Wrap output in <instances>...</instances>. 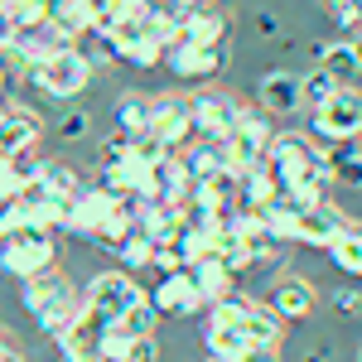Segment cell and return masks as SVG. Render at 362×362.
Instances as JSON below:
<instances>
[{
	"label": "cell",
	"mask_w": 362,
	"mask_h": 362,
	"mask_svg": "<svg viewBox=\"0 0 362 362\" xmlns=\"http://www.w3.org/2000/svg\"><path fill=\"white\" fill-rule=\"evenodd\" d=\"M169 10H179V15H194V10H208L213 0H165Z\"/></svg>",
	"instance_id": "cell-49"
},
{
	"label": "cell",
	"mask_w": 362,
	"mask_h": 362,
	"mask_svg": "<svg viewBox=\"0 0 362 362\" xmlns=\"http://www.w3.org/2000/svg\"><path fill=\"white\" fill-rule=\"evenodd\" d=\"M314 280L305 276H280L276 285H271V309H276L280 319L290 324V319H309V309H314Z\"/></svg>",
	"instance_id": "cell-18"
},
{
	"label": "cell",
	"mask_w": 362,
	"mask_h": 362,
	"mask_svg": "<svg viewBox=\"0 0 362 362\" xmlns=\"http://www.w3.org/2000/svg\"><path fill=\"white\" fill-rule=\"evenodd\" d=\"M242 362H280V348H261V343H256V348H247Z\"/></svg>",
	"instance_id": "cell-48"
},
{
	"label": "cell",
	"mask_w": 362,
	"mask_h": 362,
	"mask_svg": "<svg viewBox=\"0 0 362 362\" xmlns=\"http://www.w3.org/2000/svg\"><path fill=\"white\" fill-rule=\"evenodd\" d=\"M112 126H116L121 140L145 136V131H150V97H145V92H126V97L116 102V112H112Z\"/></svg>",
	"instance_id": "cell-24"
},
{
	"label": "cell",
	"mask_w": 362,
	"mask_h": 362,
	"mask_svg": "<svg viewBox=\"0 0 362 362\" xmlns=\"http://www.w3.org/2000/svg\"><path fill=\"white\" fill-rule=\"evenodd\" d=\"M242 329H247L251 343H261V348H280V338H285V319H280L271 305H261V300H256Z\"/></svg>",
	"instance_id": "cell-31"
},
{
	"label": "cell",
	"mask_w": 362,
	"mask_h": 362,
	"mask_svg": "<svg viewBox=\"0 0 362 362\" xmlns=\"http://www.w3.org/2000/svg\"><path fill=\"white\" fill-rule=\"evenodd\" d=\"M116 213H121V194H112V189L97 179V184H87L83 194L68 203V232H78V237H97Z\"/></svg>",
	"instance_id": "cell-8"
},
{
	"label": "cell",
	"mask_w": 362,
	"mask_h": 362,
	"mask_svg": "<svg viewBox=\"0 0 362 362\" xmlns=\"http://www.w3.org/2000/svg\"><path fill=\"white\" fill-rule=\"evenodd\" d=\"M256 107H261L266 116H295V112H305L300 73H285V68L266 73V78L256 83Z\"/></svg>",
	"instance_id": "cell-12"
},
{
	"label": "cell",
	"mask_w": 362,
	"mask_h": 362,
	"mask_svg": "<svg viewBox=\"0 0 362 362\" xmlns=\"http://www.w3.org/2000/svg\"><path fill=\"white\" fill-rule=\"evenodd\" d=\"M276 198H280V184L266 165L237 174V203H242V208H266V203H276Z\"/></svg>",
	"instance_id": "cell-23"
},
{
	"label": "cell",
	"mask_w": 362,
	"mask_h": 362,
	"mask_svg": "<svg viewBox=\"0 0 362 362\" xmlns=\"http://www.w3.org/2000/svg\"><path fill=\"white\" fill-rule=\"evenodd\" d=\"M319 5H324V10H334V5H338V0H319Z\"/></svg>",
	"instance_id": "cell-52"
},
{
	"label": "cell",
	"mask_w": 362,
	"mask_h": 362,
	"mask_svg": "<svg viewBox=\"0 0 362 362\" xmlns=\"http://www.w3.org/2000/svg\"><path fill=\"white\" fill-rule=\"evenodd\" d=\"M208 362H218V358H208Z\"/></svg>",
	"instance_id": "cell-56"
},
{
	"label": "cell",
	"mask_w": 362,
	"mask_h": 362,
	"mask_svg": "<svg viewBox=\"0 0 362 362\" xmlns=\"http://www.w3.org/2000/svg\"><path fill=\"white\" fill-rule=\"evenodd\" d=\"M338 87H343V83H334V78H329L324 68H309V73H300V97H305V107H309V112L329 107Z\"/></svg>",
	"instance_id": "cell-34"
},
{
	"label": "cell",
	"mask_w": 362,
	"mask_h": 362,
	"mask_svg": "<svg viewBox=\"0 0 362 362\" xmlns=\"http://www.w3.org/2000/svg\"><path fill=\"white\" fill-rule=\"evenodd\" d=\"M58 266V247H54V232H29L20 227L15 237L0 242V271L10 280H34L44 271Z\"/></svg>",
	"instance_id": "cell-3"
},
{
	"label": "cell",
	"mask_w": 362,
	"mask_h": 362,
	"mask_svg": "<svg viewBox=\"0 0 362 362\" xmlns=\"http://www.w3.org/2000/svg\"><path fill=\"white\" fill-rule=\"evenodd\" d=\"M358 362H362V353H358Z\"/></svg>",
	"instance_id": "cell-57"
},
{
	"label": "cell",
	"mask_w": 362,
	"mask_h": 362,
	"mask_svg": "<svg viewBox=\"0 0 362 362\" xmlns=\"http://www.w3.org/2000/svg\"><path fill=\"white\" fill-rule=\"evenodd\" d=\"M329 165V179L343 184V189H362V150H353V140H338L334 150L324 155Z\"/></svg>",
	"instance_id": "cell-29"
},
{
	"label": "cell",
	"mask_w": 362,
	"mask_h": 362,
	"mask_svg": "<svg viewBox=\"0 0 362 362\" xmlns=\"http://www.w3.org/2000/svg\"><path fill=\"white\" fill-rule=\"evenodd\" d=\"M165 68L179 83H213L223 73V54L218 49H194V44H174L165 54Z\"/></svg>",
	"instance_id": "cell-15"
},
{
	"label": "cell",
	"mask_w": 362,
	"mask_h": 362,
	"mask_svg": "<svg viewBox=\"0 0 362 362\" xmlns=\"http://www.w3.org/2000/svg\"><path fill=\"white\" fill-rule=\"evenodd\" d=\"M261 223H266V232L276 237L280 247H300V208H290L285 198L261 208Z\"/></svg>",
	"instance_id": "cell-30"
},
{
	"label": "cell",
	"mask_w": 362,
	"mask_h": 362,
	"mask_svg": "<svg viewBox=\"0 0 362 362\" xmlns=\"http://www.w3.org/2000/svg\"><path fill=\"white\" fill-rule=\"evenodd\" d=\"M329 20L343 29V39H358L362 34V0H338L334 10H329Z\"/></svg>",
	"instance_id": "cell-39"
},
{
	"label": "cell",
	"mask_w": 362,
	"mask_h": 362,
	"mask_svg": "<svg viewBox=\"0 0 362 362\" xmlns=\"http://www.w3.org/2000/svg\"><path fill=\"white\" fill-rule=\"evenodd\" d=\"M271 136H276V131H271V116L261 112V107H242L237 126H232V136L223 140V145H227V165H232V174L266 165Z\"/></svg>",
	"instance_id": "cell-4"
},
{
	"label": "cell",
	"mask_w": 362,
	"mask_h": 362,
	"mask_svg": "<svg viewBox=\"0 0 362 362\" xmlns=\"http://www.w3.org/2000/svg\"><path fill=\"white\" fill-rule=\"evenodd\" d=\"M309 131L319 140H358L362 136V92L358 87H338L334 102L329 107H319V112H309Z\"/></svg>",
	"instance_id": "cell-5"
},
{
	"label": "cell",
	"mask_w": 362,
	"mask_h": 362,
	"mask_svg": "<svg viewBox=\"0 0 362 362\" xmlns=\"http://www.w3.org/2000/svg\"><path fill=\"white\" fill-rule=\"evenodd\" d=\"M73 300V280L63 276V271H44V276H34V280H20V305L34 314V319H44L49 309L58 305H68Z\"/></svg>",
	"instance_id": "cell-13"
},
{
	"label": "cell",
	"mask_w": 362,
	"mask_h": 362,
	"mask_svg": "<svg viewBox=\"0 0 362 362\" xmlns=\"http://www.w3.org/2000/svg\"><path fill=\"white\" fill-rule=\"evenodd\" d=\"M189 102H194V140H227L232 136V126H237V116H242V102H232L218 87L198 92Z\"/></svg>",
	"instance_id": "cell-9"
},
{
	"label": "cell",
	"mask_w": 362,
	"mask_h": 362,
	"mask_svg": "<svg viewBox=\"0 0 362 362\" xmlns=\"http://www.w3.org/2000/svg\"><path fill=\"white\" fill-rule=\"evenodd\" d=\"M49 20L68 29L73 39H83V34H92V0H49Z\"/></svg>",
	"instance_id": "cell-33"
},
{
	"label": "cell",
	"mask_w": 362,
	"mask_h": 362,
	"mask_svg": "<svg viewBox=\"0 0 362 362\" xmlns=\"http://www.w3.org/2000/svg\"><path fill=\"white\" fill-rule=\"evenodd\" d=\"M150 266H155L160 276H174V271H189V266H184V256H179V247H174V242H165V247H155V261H150Z\"/></svg>",
	"instance_id": "cell-44"
},
{
	"label": "cell",
	"mask_w": 362,
	"mask_h": 362,
	"mask_svg": "<svg viewBox=\"0 0 362 362\" xmlns=\"http://www.w3.org/2000/svg\"><path fill=\"white\" fill-rule=\"evenodd\" d=\"M256 34H261V39H276V34H280V15L261 10V15H256Z\"/></svg>",
	"instance_id": "cell-47"
},
{
	"label": "cell",
	"mask_w": 362,
	"mask_h": 362,
	"mask_svg": "<svg viewBox=\"0 0 362 362\" xmlns=\"http://www.w3.org/2000/svg\"><path fill=\"white\" fill-rule=\"evenodd\" d=\"M334 309H338V314H358V309H362V290H358V285H338V290H334Z\"/></svg>",
	"instance_id": "cell-46"
},
{
	"label": "cell",
	"mask_w": 362,
	"mask_h": 362,
	"mask_svg": "<svg viewBox=\"0 0 362 362\" xmlns=\"http://www.w3.org/2000/svg\"><path fill=\"white\" fill-rule=\"evenodd\" d=\"M179 160H184V169L198 179H208V174H218V169H232L227 165V145L223 140H194V145H184L179 150Z\"/></svg>",
	"instance_id": "cell-27"
},
{
	"label": "cell",
	"mask_w": 362,
	"mask_h": 362,
	"mask_svg": "<svg viewBox=\"0 0 362 362\" xmlns=\"http://www.w3.org/2000/svg\"><path fill=\"white\" fill-rule=\"evenodd\" d=\"M126 160H131V140H121V136L102 140V150H97V174H116Z\"/></svg>",
	"instance_id": "cell-38"
},
{
	"label": "cell",
	"mask_w": 362,
	"mask_h": 362,
	"mask_svg": "<svg viewBox=\"0 0 362 362\" xmlns=\"http://www.w3.org/2000/svg\"><path fill=\"white\" fill-rule=\"evenodd\" d=\"M25 83L54 102H73L78 92H87L92 83V58L83 49H63V54H44L25 68Z\"/></svg>",
	"instance_id": "cell-2"
},
{
	"label": "cell",
	"mask_w": 362,
	"mask_h": 362,
	"mask_svg": "<svg viewBox=\"0 0 362 362\" xmlns=\"http://www.w3.org/2000/svg\"><path fill=\"white\" fill-rule=\"evenodd\" d=\"M131 155H136L140 165H160V160H165L169 150H165V145H160L155 136H150V131H145V136H136V140H131Z\"/></svg>",
	"instance_id": "cell-43"
},
{
	"label": "cell",
	"mask_w": 362,
	"mask_h": 362,
	"mask_svg": "<svg viewBox=\"0 0 362 362\" xmlns=\"http://www.w3.org/2000/svg\"><path fill=\"white\" fill-rule=\"evenodd\" d=\"M189 276H194L198 295H203V305H218L223 295H232V290H237V271L227 266L218 251H208L203 261H194V266H189Z\"/></svg>",
	"instance_id": "cell-17"
},
{
	"label": "cell",
	"mask_w": 362,
	"mask_h": 362,
	"mask_svg": "<svg viewBox=\"0 0 362 362\" xmlns=\"http://www.w3.org/2000/svg\"><path fill=\"white\" fill-rule=\"evenodd\" d=\"M145 29H150V39H155L165 54L174 49V44H184V15H179V10H169V5H150Z\"/></svg>",
	"instance_id": "cell-32"
},
{
	"label": "cell",
	"mask_w": 362,
	"mask_h": 362,
	"mask_svg": "<svg viewBox=\"0 0 362 362\" xmlns=\"http://www.w3.org/2000/svg\"><path fill=\"white\" fill-rule=\"evenodd\" d=\"M329 261H334L348 280H362V223H358V218H348L343 237L329 242Z\"/></svg>",
	"instance_id": "cell-26"
},
{
	"label": "cell",
	"mask_w": 362,
	"mask_h": 362,
	"mask_svg": "<svg viewBox=\"0 0 362 362\" xmlns=\"http://www.w3.org/2000/svg\"><path fill=\"white\" fill-rule=\"evenodd\" d=\"M343 227H348V218L338 213L334 203H319V208L300 213V247L329 251V242H334V237H343Z\"/></svg>",
	"instance_id": "cell-19"
},
{
	"label": "cell",
	"mask_w": 362,
	"mask_h": 362,
	"mask_svg": "<svg viewBox=\"0 0 362 362\" xmlns=\"http://www.w3.org/2000/svg\"><path fill=\"white\" fill-rule=\"evenodd\" d=\"M87 131H92V116H87L83 107H73V112L58 116V140H83Z\"/></svg>",
	"instance_id": "cell-41"
},
{
	"label": "cell",
	"mask_w": 362,
	"mask_h": 362,
	"mask_svg": "<svg viewBox=\"0 0 362 362\" xmlns=\"http://www.w3.org/2000/svg\"><path fill=\"white\" fill-rule=\"evenodd\" d=\"M227 29H232V15L227 10H194V15H184V44H194V49H218L227 39Z\"/></svg>",
	"instance_id": "cell-20"
},
{
	"label": "cell",
	"mask_w": 362,
	"mask_h": 362,
	"mask_svg": "<svg viewBox=\"0 0 362 362\" xmlns=\"http://www.w3.org/2000/svg\"><path fill=\"white\" fill-rule=\"evenodd\" d=\"M305 362H329V348H314V353H305Z\"/></svg>",
	"instance_id": "cell-50"
},
{
	"label": "cell",
	"mask_w": 362,
	"mask_h": 362,
	"mask_svg": "<svg viewBox=\"0 0 362 362\" xmlns=\"http://www.w3.org/2000/svg\"><path fill=\"white\" fill-rule=\"evenodd\" d=\"M83 300L97 309L107 324H116V319H121L131 305H140V300H145V290L136 285V276H131V271H102V276H92V285H87Z\"/></svg>",
	"instance_id": "cell-7"
},
{
	"label": "cell",
	"mask_w": 362,
	"mask_h": 362,
	"mask_svg": "<svg viewBox=\"0 0 362 362\" xmlns=\"http://www.w3.org/2000/svg\"><path fill=\"white\" fill-rule=\"evenodd\" d=\"M174 247H179V256H184V266H194V261H203V256L213 251V237H208L203 227H189V223H184V232L174 237Z\"/></svg>",
	"instance_id": "cell-37"
},
{
	"label": "cell",
	"mask_w": 362,
	"mask_h": 362,
	"mask_svg": "<svg viewBox=\"0 0 362 362\" xmlns=\"http://www.w3.org/2000/svg\"><path fill=\"white\" fill-rule=\"evenodd\" d=\"M121 362H160V338L155 334H140L126 343V353H121Z\"/></svg>",
	"instance_id": "cell-42"
},
{
	"label": "cell",
	"mask_w": 362,
	"mask_h": 362,
	"mask_svg": "<svg viewBox=\"0 0 362 362\" xmlns=\"http://www.w3.org/2000/svg\"><path fill=\"white\" fill-rule=\"evenodd\" d=\"M150 136L165 145L169 155H179L184 145H194V102L179 97V92H165L150 102Z\"/></svg>",
	"instance_id": "cell-6"
},
{
	"label": "cell",
	"mask_w": 362,
	"mask_h": 362,
	"mask_svg": "<svg viewBox=\"0 0 362 362\" xmlns=\"http://www.w3.org/2000/svg\"><path fill=\"white\" fill-rule=\"evenodd\" d=\"M203 348H208V358H218V362H242L247 348H256V343L247 338L242 324H203Z\"/></svg>",
	"instance_id": "cell-21"
},
{
	"label": "cell",
	"mask_w": 362,
	"mask_h": 362,
	"mask_svg": "<svg viewBox=\"0 0 362 362\" xmlns=\"http://www.w3.org/2000/svg\"><path fill=\"white\" fill-rule=\"evenodd\" d=\"M20 232V198H0V242Z\"/></svg>",
	"instance_id": "cell-45"
},
{
	"label": "cell",
	"mask_w": 362,
	"mask_h": 362,
	"mask_svg": "<svg viewBox=\"0 0 362 362\" xmlns=\"http://www.w3.org/2000/svg\"><path fill=\"white\" fill-rule=\"evenodd\" d=\"M266 169L276 174L280 194L285 189H300V184H334L329 165H324V150H314V140L300 131H276L271 150H266Z\"/></svg>",
	"instance_id": "cell-1"
},
{
	"label": "cell",
	"mask_w": 362,
	"mask_h": 362,
	"mask_svg": "<svg viewBox=\"0 0 362 362\" xmlns=\"http://www.w3.org/2000/svg\"><path fill=\"white\" fill-rule=\"evenodd\" d=\"M353 44H358V58H362V34H358V39H353Z\"/></svg>",
	"instance_id": "cell-53"
},
{
	"label": "cell",
	"mask_w": 362,
	"mask_h": 362,
	"mask_svg": "<svg viewBox=\"0 0 362 362\" xmlns=\"http://www.w3.org/2000/svg\"><path fill=\"white\" fill-rule=\"evenodd\" d=\"M155 198H160V203H189V198H194V174L184 169L179 155H165V160L155 165Z\"/></svg>",
	"instance_id": "cell-22"
},
{
	"label": "cell",
	"mask_w": 362,
	"mask_h": 362,
	"mask_svg": "<svg viewBox=\"0 0 362 362\" xmlns=\"http://www.w3.org/2000/svg\"><path fill=\"white\" fill-rule=\"evenodd\" d=\"M155 319H160V314H155V305H150V295H145L140 305H131L126 314H121V319H116V329H126L131 338H140V334H155Z\"/></svg>",
	"instance_id": "cell-36"
},
{
	"label": "cell",
	"mask_w": 362,
	"mask_h": 362,
	"mask_svg": "<svg viewBox=\"0 0 362 362\" xmlns=\"http://www.w3.org/2000/svg\"><path fill=\"white\" fill-rule=\"evenodd\" d=\"M39 189L49 198H58V203H73V198L87 189V179L78 174L73 165H58V160H49V165H39V179H34Z\"/></svg>",
	"instance_id": "cell-25"
},
{
	"label": "cell",
	"mask_w": 362,
	"mask_h": 362,
	"mask_svg": "<svg viewBox=\"0 0 362 362\" xmlns=\"http://www.w3.org/2000/svg\"><path fill=\"white\" fill-rule=\"evenodd\" d=\"M150 305H155V314L160 319H189V314H198L203 305V295H198V285L189 271H174V276H160V285H155V295H150Z\"/></svg>",
	"instance_id": "cell-11"
},
{
	"label": "cell",
	"mask_w": 362,
	"mask_h": 362,
	"mask_svg": "<svg viewBox=\"0 0 362 362\" xmlns=\"http://www.w3.org/2000/svg\"><path fill=\"white\" fill-rule=\"evenodd\" d=\"M309 58H314V68H324L343 87H353V78L362 73V58H358V44L353 39H314L309 44Z\"/></svg>",
	"instance_id": "cell-14"
},
{
	"label": "cell",
	"mask_w": 362,
	"mask_h": 362,
	"mask_svg": "<svg viewBox=\"0 0 362 362\" xmlns=\"http://www.w3.org/2000/svg\"><path fill=\"white\" fill-rule=\"evenodd\" d=\"M116 261H121V271H131V276H136V271H145V266L155 261V242H150V237L136 227V232L116 247Z\"/></svg>",
	"instance_id": "cell-35"
},
{
	"label": "cell",
	"mask_w": 362,
	"mask_h": 362,
	"mask_svg": "<svg viewBox=\"0 0 362 362\" xmlns=\"http://www.w3.org/2000/svg\"><path fill=\"white\" fill-rule=\"evenodd\" d=\"M39 136H44V121L25 107H10L5 121H0V155L5 160H25L29 150H39Z\"/></svg>",
	"instance_id": "cell-16"
},
{
	"label": "cell",
	"mask_w": 362,
	"mask_h": 362,
	"mask_svg": "<svg viewBox=\"0 0 362 362\" xmlns=\"http://www.w3.org/2000/svg\"><path fill=\"white\" fill-rule=\"evenodd\" d=\"M5 10H10V0H0V15H5Z\"/></svg>",
	"instance_id": "cell-54"
},
{
	"label": "cell",
	"mask_w": 362,
	"mask_h": 362,
	"mask_svg": "<svg viewBox=\"0 0 362 362\" xmlns=\"http://www.w3.org/2000/svg\"><path fill=\"white\" fill-rule=\"evenodd\" d=\"M189 203H203V208H237V174L232 169H218V174H208V179H198L194 184V198Z\"/></svg>",
	"instance_id": "cell-28"
},
{
	"label": "cell",
	"mask_w": 362,
	"mask_h": 362,
	"mask_svg": "<svg viewBox=\"0 0 362 362\" xmlns=\"http://www.w3.org/2000/svg\"><path fill=\"white\" fill-rule=\"evenodd\" d=\"M280 198H285L290 208H300V213H309V208L329 203V184H300V189H285Z\"/></svg>",
	"instance_id": "cell-40"
},
{
	"label": "cell",
	"mask_w": 362,
	"mask_h": 362,
	"mask_svg": "<svg viewBox=\"0 0 362 362\" xmlns=\"http://www.w3.org/2000/svg\"><path fill=\"white\" fill-rule=\"evenodd\" d=\"M102 44H107V54H112V58L131 63V68H155V63H165V49L150 39L145 20H121Z\"/></svg>",
	"instance_id": "cell-10"
},
{
	"label": "cell",
	"mask_w": 362,
	"mask_h": 362,
	"mask_svg": "<svg viewBox=\"0 0 362 362\" xmlns=\"http://www.w3.org/2000/svg\"><path fill=\"white\" fill-rule=\"evenodd\" d=\"M97 362H112V358H97Z\"/></svg>",
	"instance_id": "cell-55"
},
{
	"label": "cell",
	"mask_w": 362,
	"mask_h": 362,
	"mask_svg": "<svg viewBox=\"0 0 362 362\" xmlns=\"http://www.w3.org/2000/svg\"><path fill=\"white\" fill-rule=\"evenodd\" d=\"M5 78H10V73H5V68H0V92H5Z\"/></svg>",
	"instance_id": "cell-51"
}]
</instances>
